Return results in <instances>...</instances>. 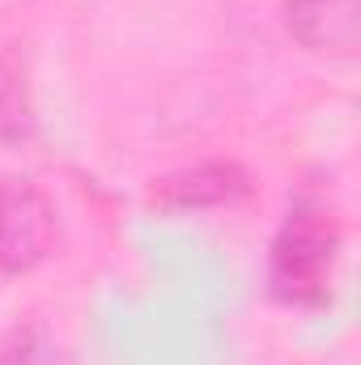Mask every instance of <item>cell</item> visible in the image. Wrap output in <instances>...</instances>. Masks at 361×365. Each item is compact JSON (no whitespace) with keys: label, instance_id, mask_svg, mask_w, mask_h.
I'll list each match as a JSON object with an SVG mask.
<instances>
[{"label":"cell","instance_id":"6da1fadb","mask_svg":"<svg viewBox=\"0 0 361 365\" xmlns=\"http://www.w3.org/2000/svg\"><path fill=\"white\" fill-rule=\"evenodd\" d=\"M336 268V225L323 212H293L272 247V284L285 302H319Z\"/></svg>","mask_w":361,"mask_h":365},{"label":"cell","instance_id":"7a4b0ae2","mask_svg":"<svg viewBox=\"0 0 361 365\" xmlns=\"http://www.w3.org/2000/svg\"><path fill=\"white\" fill-rule=\"evenodd\" d=\"M51 242V208L39 191L0 179V276L30 268Z\"/></svg>","mask_w":361,"mask_h":365},{"label":"cell","instance_id":"3957f363","mask_svg":"<svg viewBox=\"0 0 361 365\" xmlns=\"http://www.w3.org/2000/svg\"><path fill=\"white\" fill-rule=\"evenodd\" d=\"M357 0H289V30L319 51H349L357 43Z\"/></svg>","mask_w":361,"mask_h":365},{"label":"cell","instance_id":"277c9868","mask_svg":"<svg viewBox=\"0 0 361 365\" xmlns=\"http://www.w3.org/2000/svg\"><path fill=\"white\" fill-rule=\"evenodd\" d=\"M234 191H243V179L225 166L191 170L183 179L166 182V200H179V204H213V200H230Z\"/></svg>","mask_w":361,"mask_h":365},{"label":"cell","instance_id":"5b68a950","mask_svg":"<svg viewBox=\"0 0 361 365\" xmlns=\"http://www.w3.org/2000/svg\"><path fill=\"white\" fill-rule=\"evenodd\" d=\"M4 365H56V361H51L47 344H39L34 336H17V344L4 353Z\"/></svg>","mask_w":361,"mask_h":365}]
</instances>
